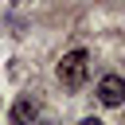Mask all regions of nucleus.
Returning a JSON list of instances; mask_svg holds the SVG:
<instances>
[{
  "instance_id": "obj_3",
  "label": "nucleus",
  "mask_w": 125,
  "mask_h": 125,
  "mask_svg": "<svg viewBox=\"0 0 125 125\" xmlns=\"http://www.w3.org/2000/svg\"><path fill=\"white\" fill-rule=\"evenodd\" d=\"M39 117V109H35V102H27V98H20L16 105H12V121H35Z\"/></svg>"
},
{
  "instance_id": "obj_2",
  "label": "nucleus",
  "mask_w": 125,
  "mask_h": 125,
  "mask_svg": "<svg viewBox=\"0 0 125 125\" xmlns=\"http://www.w3.org/2000/svg\"><path fill=\"white\" fill-rule=\"evenodd\" d=\"M98 98H102V105H121L125 102V82L117 74H105L98 82Z\"/></svg>"
},
{
  "instance_id": "obj_1",
  "label": "nucleus",
  "mask_w": 125,
  "mask_h": 125,
  "mask_svg": "<svg viewBox=\"0 0 125 125\" xmlns=\"http://www.w3.org/2000/svg\"><path fill=\"white\" fill-rule=\"evenodd\" d=\"M86 74H90V55H86V51L62 55V62H59V82H62L66 90H78V86L86 82Z\"/></svg>"
}]
</instances>
